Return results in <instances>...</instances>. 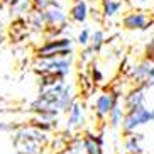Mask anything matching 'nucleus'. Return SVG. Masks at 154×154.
Wrapping results in <instances>:
<instances>
[{
    "label": "nucleus",
    "mask_w": 154,
    "mask_h": 154,
    "mask_svg": "<svg viewBox=\"0 0 154 154\" xmlns=\"http://www.w3.org/2000/svg\"><path fill=\"white\" fill-rule=\"evenodd\" d=\"M91 80H93V85H95V83H102L103 82V73L100 71V68H93L91 69Z\"/></svg>",
    "instance_id": "obj_23"
},
{
    "label": "nucleus",
    "mask_w": 154,
    "mask_h": 154,
    "mask_svg": "<svg viewBox=\"0 0 154 154\" xmlns=\"http://www.w3.org/2000/svg\"><path fill=\"white\" fill-rule=\"evenodd\" d=\"M151 66H152V63L147 61V59H142V61H139V63H136L134 66H132L129 76H131L132 82L136 83V86H144L146 80H147V75H149Z\"/></svg>",
    "instance_id": "obj_9"
},
{
    "label": "nucleus",
    "mask_w": 154,
    "mask_h": 154,
    "mask_svg": "<svg viewBox=\"0 0 154 154\" xmlns=\"http://www.w3.org/2000/svg\"><path fill=\"white\" fill-rule=\"evenodd\" d=\"M142 105H146V88L136 86L134 90L125 95L124 107H125V110H132V109H137V107H142Z\"/></svg>",
    "instance_id": "obj_11"
},
{
    "label": "nucleus",
    "mask_w": 154,
    "mask_h": 154,
    "mask_svg": "<svg viewBox=\"0 0 154 154\" xmlns=\"http://www.w3.org/2000/svg\"><path fill=\"white\" fill-rule=\"evenodd\" d=\"M119 95L113 93V91H102L98 97L95 98V103H93V110L98 115V119H107L109 113L112 112V109L119 103Z\"/></svg>",
    "instance_id": "obj_7"
},
{
    "label": "nucleus",
    "mask_w": 154,
    "mask_h": 154,
    "mask_svg": "<svg viewBox=\"0 0 154 154\" xmlns=\"http://www.w3.org/2000/svg\"><path fill=\"white\" fill-rule=\"evenodd\" d=\"M144 59H147V61H151V63H154V37L151 39L149 42H147V46H146L144 49Z\"/></svg>",
    "instance_id": "obj_20"
},
{
    "label": "nucleus",
    "mask_w": 154,
    "mask_h": 154,
    "mask_svg": "<svg viewBox=\"0 0 154 154\" xmlns=\"http://www.w3.org/2000/svg\"><path fill=\"white\" fill-rule=\"evenodd\" d=\"M44 17L48 24L46 31H63L68 27V12L56 0H51V5L44 10Z\"/></svg>",
    "instance_id": "obj_6"
},
{
    "label": "nucleus",
    "mask_w": 154,
    "mask_h": 154,
    "mask_svg": "<svg viewBox=\"0 0 154 154\" xmlns=\"http://www.w3.org/2000/svg\"><path fill=\"white\" fill-rule=\"evenodd\" d=\"M151 86H154V63H152V66H151L149 75H147V80H146V83H144L142 88H151Z\"/></svg>",
    "instance_id": "obj_24"
},
{
    "label": "nucleus",
    "mask_w": 154,
    "mask_h": 154,
    "mask_svg": "<svg viewBox=\"0 0 154 154\" xmlns=\"http://www.w3.org/2000/svg\"><path fill=\"white\" fill-rule=\"evenodd\" d=\"M151 122H154V109H147L146 105H142L137 109L125 110V115L122 120V131L124 134H132V132H136L137 127Z\"/></svg>",
    "instance_id": "obj_4"
},
{
    "label": "nucleus",
    "mask_w": 154,
    "mask_h": 154,
    "mask_svg": "<svg viewBox=\"0 0 154 154\" xmlns=\"http://www.w3.org/2000/svg\"><path fill=\"white\" fill-rule=\"evenodd\" d=\"M49 5H51V0H32V7H34V10H41V12H44Z\"/></svg>",
    "instance_id": "obj_22"
},
{
    "label": "nucleus",
    "mask_w": 154,
    "mask_h": 154,
    "mask_svg": "<svg viewBox=\"0 0 154 154\" xmlns=\"http://www.w3.org/2000/svg\"><path fill=\"white\" fill-rule=\"evenodd\" d=\"M73 64V56L69 58H37L34 63V69L39 75H56V76L66 78L69 75Z\"/></svg>",
    "instance_id": "obj_3"
},
{
    "label": "nucleus",
    "mask_w": 154,
    "mask_h": 154,
    "mask_svg": "<svg viewBox=\"0 0 154 154\" xmlns=\"http://www.w3.org/2000/svg\"><path fill=\"white\" fill-rule=\"evenodd\" d=\"M37 58H69L73 56V39L69 37H53L48 39L36 51Z\"/></svg>",
    "instance_id": "obj_1"
},
{
    "label": "nucleus",
    "mask_w": 154,
    "mask_h": 154,
    "mask_svg": "<svg viewBox=\"0 0 154 154\" xmlns=\"http://www.w3.org/2000/svg\"><path fill=\"white\" fill-rule=\"evenodd\" d=\"M90 39H91V31L88 27H83L82 31L78 32V36H76V42L82 46V48L90 46Z\"/></svg>",
    "instance_id": "obj_19"
},
{
    "label": "nucleus",
    "mask_w": 154,
    "mask_h": 154,
    "mask_svg": "<svg viewBox=\"0 0 154 154\" xmlns=\"http://www.w3.org/2000/svg\"><path fill=\"white\" fill-rule=\"evenodd\" d=\"M64 85H66V82H61L54 86L41 90L39 97L32 102L31 109L37 113L48 112V110H58L59 112V98H61V91H63Z\"/></svg>",
    "instance_id": "obj_2"
},
{
    "label": "nucleus",
    "mask_w": 154,
    "mask_h": 154,
    "mask_svg": "<svg viewBox=\"0 0 154 154\" xmlns=\"http://www.w3.org/2000/svg\"><path fill=\"white\" fill-rule=\"evenodd\" d=\"M103 140L100 137H95L93 134H86L83 137V149H85L86 154H103Z\"/></svg>",
    "instance_id": "obj_14"
},
{
    "label": "nucleus",
    "mask_w": 154,
    "mask_h": 154,
    "mask_svg": "<svg viewBox=\"0 0 154 154\" xmlns=\"http://www.w3.org/2000/svg\"><path fill=\"white\" fill-rule=\"evenodd\" d=\"M124 7H125L124 0H100V14L103 19L117 17L124 10Z\"/></svg>",
    "instance_id": "obj_10"
},
{
    "label": "nucleus",
    "mask_w": 154,
    "mask_h": 154,
    "mask_svg": "<svg viewBox=\"0 0 154 154\" xmlns=\"http://www.w3.org/2000/svg\"><path fill=\"white\" fill-rule=\"evenodd\" d=\"M10 10V14L14 15L15 19H24V15L26 14H31L32 10H34V7H32V0H20L17 5H14Z\"/></svg>",
    "instance_id": "obj_17"
},
{
    "label": "nucleus",
    "mask_w": 154,
    "mask_h": 154,
    "mask_svg": "<svg viewBox=\"0 0 154 154\" xmlns=\"http://www.w3.org/2000/svg\"><path fill=\"white\" fill-rule=\"evenodd\" d=\"M82 61H85V63H88V61H91V59L95 58V51H93V48L91 46H86V48H83L82 51Z\"/></svg>",
    "instance_id": "obj_21"
},
{
    "label": "nucleus",
    "mask_w": 154,
    "mask_h": 154,
    "mask_svg": "<svg viewBox=\"0 0 154 154\" xmlns=\"http://www.w3.org/2000/svg\"><path fill=\"white\" fill-rule=\"evenodd\" d=\"M85 122V112L80 102H75L71 109L68 110V120H66V129H78Z\"/></svg>",
    "instance_id": "obj_12"
},
{
    "label": "nucleus",
    "mask_w": 154,
    "mask_h": 154,
    "mask_svg": "<svg viewBox=\"0 0 154 154\" xmlns=\"http://www.w3.org/2000/svg\"><path fill=\"white\" fill-rule=\"evenodd\" d=\"M142 134L132 132V134H125V140H124V149L127 154H142Z\"/></svg>",
    "instance_id": "obj_13"
},
{
    "label": "nucleus",
    "mask_w": 154,
    "mask_h": 154,
    "mask_svg": "<svg viewBox=\"0 0 154 154\" xmlns=\"http://www.w3.org/2000/svg\"><path fill=\"white\" fill-rule=\"evenodd\" d=\"M20 0H2V5H5V7H9V9H12L14 5H17Z\"/></svg>",
    "instance_id": "obj_25"
},
{
    "label": "nucleus",
    "mask_w": 154,
    "mask_h": 154,
    "mask_svg": "<svg viewBox=\"0 0 154 154\" xmlns=\"http://www.w3.org/2000/svg\"><path fill=\"white\" fill-rule=\"evenodd\" d=\"M27 22L34 31H46L48 29L44 12H41V10H32L31 14L27 15Z\"/></svg>",
    "instance_id": "obj_15"
},
{
    "label": "nucleus",
    "mask_w": 154,
    "mask_h": 154,
    "mask_svg": "<svg viewBox=\"0 0 154 154\" xmlns=\"http://www.w3.org/2000/svg\"><path fill=\"white\" fill-rule=\"evenodd\" d=\"M105 31L103 29H97V31H91V39H90V46L93 48L95 53H100V49L103 48L105 44Z\"/></svg>",
    "instance_id": "obj_18"
},
{
    "label": "nucleus",
    "mask_w": 154,
    "mask_h": 154,
    "mask_svg": "<svg viewBox=\"0 0 154 154\" xmlns=\"http://www.w3.org/2000/svg\"><path fill=\"white\" fill-rule=\"evenodd\" d=\"M124 115H125V109H122V105L119 102L115 107L112 109V112L109 113V125L112 129H117V127H122V120H124Z\"/></svg>",
    "instance_id": "obj_16"
},
{
    "label": "nucleus",
    "mask_w": 154,
    "mask_h": 154,
    "mask_svg": "<svg viewBox=\"0 0 154 154\" xmlns=\"http://www.w3.org/2000/svg\"><path fill=\"white\" fill-rule=\"evenodd\" d=\"M90 17V5L86 0H73L68 10V19L75 24H85Z\"/></svg>",
    "instance_id": "obj_8"
},
{
    "label": "nucleus",
    "mask_w": 154,
    "mask_h": 154,
    "mask_svg": "<svg viewBox=\"0 0 154 154\" xmlns=\"http://www.w3.org/2000/svg\"><path fill=\"white\" fill-rule=\"evenodd\" d=\"M154 26V15L146 10H129L122 17V27L125 31H147Z\"/></svg>",
    "instance_id": "obj_5"
}]
</instances>
